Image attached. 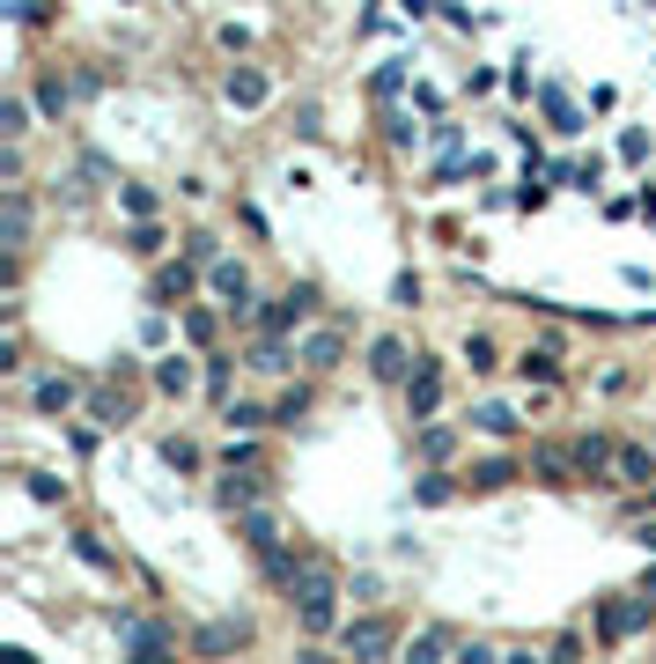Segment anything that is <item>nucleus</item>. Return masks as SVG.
<instances>
[{"label":"nucleus","mask_w":656,"mask_h":664,"mask_svg":"<svg viewBox=\"0 0 656 664\" xmlns=\"http://www.w3.org/2000/svg\"><path fill=\"white\" fill-rule=\"evenodd\" d=\"M288 606H295V628L303 635H340V576L325 562H303V576L288 584Z\"/></svg>","instance_id":"f257e3e1"},{"label":"nucleus","mask_w":656,"mask_h":664,"mask_svg":"<svg viewBox=\"0 0 656 664\" xmlns=\"http://www.w3.org/2000/svg\"><path fill=\"white\" fill-rule=\"evenodd\" d=\"M340 650H347V657H391V650H398V620H391V613L347 620V628H340Z\"/></svg>","instance_id":"f03ea898"},{"label":"nucleus","mask_w":656,"mask_h":664,"mask_svg":"<svg viewBox=\"0 0 656 664\" xmlns=\"http://www.w3.org/2000/svg\"><path fill=\"white\" fill-rule=\"evenodd\" d=\"M634 628H649V590H642V598H605V606H598V642H627Z\"/></svg>","instance_id":"7ed1b4c3"},{"label":"nucleus","mask_w":656,"mask_h":664,"mask_svg":"<svg viewBox=\"0 0 656 664\" xmlns=\"http://www.w3.org/2000/svg\"><path fill=\"white\" fill-rule=\"evenodd\" d=\"M207 289L221 295L229 318H251V266H243V259H215V266H207Z\"/></svg>","instance_id":"20e7f679"},{"label":"nucleus","mask_w":656,"mask_h":664,"mask_svg":"<svg viewBox=\"0 0 656 664\" xmlns=\"http://www.w3.org/2000/svg\"><path fill=\"white\" fill-rule=\"evenodd\" d=\"M414 362H420V355L398 340V333H376V340H369V377H384V384H406Z\"/></svg>","instance_id":"39448f33"},{"label":"nucleus","mask_w":656,"mask_h":664,"mask_svg":"<svg viewBox=\"0 0 656 664\" xmlns=\"http://www.w3.org/2000/svg\"><path fill=\"white\" fill-rule=\"evenodd\" d=\"M436 406H442V362H436V355H420V362H414V377H406V414H414V421H428Z\"/></svg>","instance_id":"423d86ee"},{"label":"nucleus","mask_w":656,"mask_h":664,"mask_svg":"<svg viewBox=\"0 0 656 664\" xmlns=\"http://www.w3.org/2000/svg\"><path fill=\"white\" fill-rule=\"evenodd\" d=\"M310 311H317V289H310V281H295L281 303H266V311H259V325H266V333H295Z\"/></svg>","instance_id":"0eeeda50"},{"label":"nucleus","mask_w":656,"mask_h":664,"mask_svg":"<svg viewBox=\"0 0 656 664\" xmlns=\"http://www.w3.org/2000/svg\"><path fill=\"white\" fill-rule=\"evenodd\" d=\"M243 642H251V620L221 613V620H207V628L193 635V650H199V657H229V650H243Z\"/></svg>","instance_id":"6e6552de"},{"label":"nucleus","mask_w":656,"mask_h":664,"mask_svg":"<svg viewBox=\"0 0 656 664\" xmlns=\"http://www.w3.org/2000/svg\"><path fill=\"white\" fill-rule=\"evenodd\" d=\"M111 628H119V642H125V650H133V657H171V628H163V620H111Z\"/></svg>","instance_id":"1a4fd4ad"},{"label":"nucleus","mask_w":656,"mask_h":664,"mask_svg":"<svg viewBox=\"0 0 656 664\" xmlns=\"http://www.w3.org/2000/svg\"><path fill=\"white\" fill-rule=\"evenodd\" d=\"M221 97L237 104V111H259V104L273 97V81H266V67H229V74H221Z\"/></svg>","instance_id":"9d476101"},{"label":"nucleus","mask_w":656,"mask_h":664,"mask_svg":"<svg viewBox=\"0 0 656 664\" xmlns=\"http://www.w3.org/2000/svg\"><path fill=\"white\" fill-rule=\"evenodd\" d=\"M568 450H576V472H583V480H612V466H620L612 436H598V428H590V436H576Z\"/></svg>","instance_id":"9b49d317"},{"label":"nucleus","mask_w":656,"mask_h":664,"mask_svg":"<svg viewBox=\"0 0 656 664\" xmlns=\"http://www.w3.org/2000/svg\"><path fill=\"white\" fill-rule=\"evenodd\" d=\"M532 472L546 480V488H576V480H583V472H576V450H560V443H538Z\"/></svg>","instance_id":"f8f14e48"},{"label":"nucleus","mask_w":656,"mask_h":664,"mask_svg":"<svg viewBox=\"0 0 656 664\" xmlns=\"http://www.w3.org/2000/svg\"><path fill=\"white\" fill-rule=\"evenodd\" d=\"M259 494H266V472H259V466H243V472L229 466V480L215 488V502H221V510H251Z\"/></svg>","instance_id":"ddd939ff"},{"label":"nucleus","mask_w":656,"mask_h":664,"mask_svg":"<svg viewBox=\"0 0 656 664\" xmlns=\"http://www.w3.org/2000/svg\"><path fill=\"white\" fill-rule=\"evenodd\" d=\"M199 377H207V369H199L193 355H163V362H155V392H163V399H185Z\"/></svg>","instance_id":"4468645a"},{"label":"nucleus","mask_w":656,"mask_h":664,"mask_svg":"<svg viewBox=\"0 0 656 664\" xmlns=\"http://www.w3.org/2000/svg\"><path fill=\"white\" fill-rule=\"evenodd\" d=\"M612 480H620V488H649V480H656V450H649V443H620Z\"/></svg>","instance_id":"2eb2a0df"},{"label":"nucleus","mask_w":656,"mask_h":664,"mask_svg":"<svg viewBox=\"0 0 656 664\" xmlns=\"http://www.w3.org/2000/svg\"><path fill=\"white\" fill-rule=\"evenodd\" d=\"M295 355H303L310 369H340V355H347V333H340V325H317V333H310L303 347H295Z\"/></svg>","instance_id":"dca6fc26"},{"label":"nucleus","mask_w":656,"mask_h":664,"mask_svg":"<svg viewBox=\"0 0 656 664\" xmlns=\"http://www.w3.org/2000/svg\"><path fill=\"white\" fill-rule=\"evenodd\" d=\"M185 295H193V259L155 266V281H147V303H185Z\"/></svg>","instance_id":"f3484780"},{"label":"nucleus","mask_w":656,"mask_h":664,"mask_svg":"<svg viewBox=\"0 0 656 664\" xmlns=\"http://www.w3.org/2000/svg\"><path fill=\"white\" fill-rule=\"evenodd\" d=\"M516 369H524L532 384H560V340H538V347H524V355H516Z\"/></svg>","instance_id":"a211bd4d"},{"label":"nucleus","mask_w":656,"mask_h":664,"mask_svg":"<svg viewBox=\"0 0 656 664\" xmlns=\"http://www.w3.org/2000/svg\"><path fill=\"white\" fill-rule=\"evenodd\" d=\"M538 104H546V119H554V133H583V111L568 104V89H554V81H538Z\"/></svg>","instance_id":"6ab92c4d"},{"label":"nucleus","mask_w":656,"mask_h":664,"mask_svg":"<svg viewBox=\"0 0 656 664\" xmlns=\"http://www.w3.org/2000/svg\"><path fill=\"white\" fill-rule=\"evenodd\" d=\"M30 399H37V414H67L74 399H81V384H74V377H37V392Z\"/></svg>","instance_id":"aec40b11"},{"label":"nucleus","mask_w":656,"mask_h":664,"mask_svg":"<svg viewBox=\"0 0 656 664\" xmlns=\"http://www.w3.org/2000/svg\"><path fill=\"white\" fill-rule=\"evenodd\" d=\"M516 480V458H480V466L464 472V488L472 494H494V488H510Z\"/></svg>","instance_id":"412c9836"},{"label":"nucleus","mask_w":656,"mask_h":664,"mask_svg":"<svg viewBox=\"0 0 656 664\" xmlns=\"http://www.w3.org/2000/svg\"><path fill=\"white\" fill-rule=\"evenodd\" d=\"M67 104H74V81L52 67L45 81H37V111H45V119H67Z\"/></svg>","instance_id":"4be33fe9"},{"label":"nucleus","mask_w":656,"mask_h":664,"mask_svg":"<svg viewBox=\"0 0 656 664\" xmlns=\"http://www.w3.org/2000/svg\"><path fill=\"white\" fill-rule=\"evenodd\" d=\"M221 421H229V436H259V428H266V406H251V399H229V406H221Z\"/></svg>","instance_id":"5701e85b"},{"label":"nucleus","mask_w":656,"mask_h":664,"mask_svg":"<svg viewBox=\"0 0 656 664\" xmlns=\"http://www.w3.org/2000/svg\"><path fill=\"white\" fill-rule=\"evenodd\" d=\"M243 546H251V554H273V546H281V524H273L266 510H243Z\"/></svg>","instance_id":"b1692460"},{"label":"nucleus","mask_w":656,"mask_h":664,"mask_svg":"<svg viewBox=\"0 0 656 664\" xmlns=\"http://www.w3.org/2000/svg\"><path fill=\"white\" fill-rule=\"evenodd\" d=\"M414 450H420V458H428V466H442V458L458 450V428H442V421H428V428H420V436H414Z\"/></svg>","instance_id":"393cba45"},{"label":"nucleus","mask_w":656,"mask_h":664,"mask_svg":"<svg viewBox=\"0 0 656 664\" xmlns=\"http://www.w3.org/2000/svg\"><path fill=\"white\" fill-rule=\"evenodd\" d=\"M155 458H163L171 472H199V466H207V458H199V443H185V436H163V443H155Z\"/></svg>","instance_id":"a878e982"},{"label":"nucleus","mask_w":656,"mask_h":664,"mask_svg":"<svg viewBox=\"0 0 656 664\" xmlns=\"http://www.w3.org/2000/svg\"><path fill=\"white\" fill-rule=\"evenodd\" d=\"M472 428H480V436H516V414L502 399H486V406H472Z\"/></svg>","instance_id":"bb28decb"},{"label":"nucleus","mask_w":656,"mask_h":664,"mask_svg":"<svg viewBox=\"0 0 656 664\" xmlns=\"http://www.w3.org/2000/svg\"><path fill=\"white\" fill-rule=\"evenodd\" d=\"M125 251H133V259H155V251H163V229H155V215L125 229Z\"/></svg>","instance_id":"cd10ccee"},{"label":"nucleus","mask_w":656,"mask_h":664,"mask_svg":"<svg viewBox=\"0 0 656 664\" xmlns=\"http://www.w3.org/2000/svg\"><path fill=\"white\" fill-rule=\"evenodd\" d=\"M74 554H81V562H89V568H103V576L119 568V554H111V546H103L97 532H74Z\"/></svg>","instance_id":"c85d7f7f"},{"label":"nucleus","mask_w":656,"mask_h":664,"mask_svg":"<svg viewBox=\"0 0 656 664\" xmlns=\"http://www.w3.org/2000/svg\"><path fill=\"white\" fill-rule=\"evenodd\" d=\"M464 362H472V377H494V340H486V333H464Z\"/></svg>","instance_id":"c756f323"},{"label":"nucleus","mask_w":656,"mask_h":664,"mask_svg":"<svg viewBox=\"0 0 656 664\" xmlns=\"http://www.w3.org/2000/svg\"><path fill=\"white\" fill-rule=\"evenodd\" d=\"M369 89H376V104H391V97H398V89H406V59H384Z\"/></svg>","instance_id":"7c9ffc66"},{"label":"nucleus","mask_w":656,"mask_h":664,"mask_svg":"<svg viewBox=\"0 0 656 664\" xmlns=\"http://www.w3.org/2000/svg\"><path fill=\"white\" fill-rule=\"evenodd\" d=\"M450 650H458V635H450V628H428V635L414 642V657H420V664H436V657H450Z\"/></svg>","instance_id":"2f4dec72"},{"label":"nucleus","mask_w":656,"mask_h":664,"mask_svg":"<svg viewBox=\"0 0 656 664\" xmlns=\"http://www.w3.org/2000/svg\"><path fill=\"white\" fill-rule=\"evenodd\" d=\"M0 133H8V141H23V133H30V104H23V97L0 104Z\"/></svg>","instance_id":"473e14b6"},{"label":"nucleus","mask_w":656,"mask_h":664,"mask_svg":"<svg viewBox=\"0 0 656 664\" xmlns=\"http://www.w3.org/2000/svg\"><path fill=\"white\" fill-rule=\"evenodd\" d=\"M89 414H97V421H103V428H119V421H125V414H133V406H125V399H119V392H97V399H89Z\"/></svg>","instance_id":"72a5a7b5"},{"label":"nucleus","mask_w":656,"mask_h":664,"mask_svg":"<svg viewBox=\"0 0 656 664\" xmlns=\"http://www.w3.org/2000/svg\"><path fill=\"white\" fill-rule=\"evenodd\" d=\"M30 480V502H67V480H52V472H23Z\"/></svg>","instance_id":"f704fd0d"},{"label":"nucleus","mask_w":656,"mask_h":664,"mask_svg":"<svg viewBox=\"0 0 656 664\" xmlns=\"http://www.w3.org/2000/svg\"><path fill=\"white\" fill-rule=\"evenodd\" d=\"M185 259H193V266H215V259H221V244L207 237V229H193V237H185Z\"/></svg>","instance_id":"c9c22d12"},{"label":"nucleus","mask_w":656,"mask_h":664,"mask_svg":"<svg viewBox=\"0 0 656 664\" xmlns=\"http://www.w3.org/2000/svg\"><path fill=\"white\" fill-rule=\"evenodd\" d=\"M119 207H125L133 221H147V215H155V193H147V185H125V193H119Z\"/></svg>","instance_id":"e433bc0d"},{"label":"nucleus","mask_w":656,"mask_h":664,"mask_svg":"<svg viewBox=\"0 0 656 664\" xmlns=\"http://www.w3.org/2000/svg\"><path fill=\"white\" fill-rule=\"evenodd\" d=\"M620 163H649V133H642V126L620 133Z\"/></svg>","instance_id":"4c0bfd02"},{"label":"nucleus","mask_w":656,"mask_h":664,"mask_svg":"<svg viewBox=\"0 0 656 664\" xmlns=\"http://www.w3.org/2000/svg\"><path fill=\"white\" fill-rule=\"evenodd\" d=\"M185 340H193V347L215 340V311H185Z\"/></svg>","instance_id":"58836bf2"},{"label":"nucleus","mask_w":656,"mask_h":664,"mask_svg":"<svg viewBox=\"0 0 656 664\" xmlns=\"http://www.w3.org/2000/svg\"><path fill=\"white\" fill-rule=\"evenodd\" d=\"M207 392L229 406V355H207Z\"/></svg>","instance_id":"ea45409f"},{"label":"nucleus","mask_w":656,"mask_h":664,"mask_svg":"<svg viewBox=\"0 0 656 664\" xmlns=\"http://www.w3.org/2000/svg\"><path fill=\"white\" fill-rule=\"evenodd\" d=\"M310 414V392H281L273 399V421H303Z\"/></svg>","instance_id":"a19ab883"},{"label":"nucleus","mask_w":656,"mask_h":664,"mask_svg":"<svg viewBox=\"0 0 656 664\" xmlns=\"http://www.w3.org/2000/svg\"><path fill=\"white\" fill-rule=\"evenodd\" d=\"M450 494H458V488H450L442 472H428V480H414V502H450Z\"/></svg>","instance_id":"79ce46f5"},{"label":"nucleus","mask_w":656,"mask_h":664,"mask_svg":"<svg viewBox=\"0 0 656 664\" xmlns=\"http://www.w3.org/2000/svg\"><path fill=\"white\" fill-rule=\"evenodd\" d=\"M384 133H391V148H414V133H420V126L406 119V111H391V119H384Z\"/></svg>","instance_id":"37998d69"},{"label":"nucleus","mask_w":656,"mask_h":664,"mask_svg":"<svg viewBox=\"0 0 656 664\" xmlns=\"http://www.w3.org/2000/svg\"><path fill=\"white\" fill-rule=\"evenodd\" d=\"M391 303H406V311H414V303H420V273H398V281H391Z\"/></svg>","instance_id":"c03bdc74"},{"label":"nucleus","mask_w":656,"mask_h":664,"mask_svg":"<svg viewBox=\"0 0 656 664\" xmlns=\"http://www.w3.org/2000/svg\"><path fill=\"white\" fill-rule=\"evenodd\" d=\"M8 15H15V23H45V15H52V0H15Z\"/></svg>","instance_id":"a18cd8bd"},{"label":"nucleus","mask_w":656,"mask_h":664,"mask_svg":"<svg viewBox=\"0 0 656 664\" xmlns=\"http://www.w3.org/2000/svg\"><path fill=\"white\" fill-rule=\"evenodd\" d=\"M634 540H642V546L656 554V516H649V524H634Z\"/></svg>","instance_id":"49530a36"},{"label":"nucleus","mask_w":656,"mask_h":664,"mask_svg":"<svg viewBox=\"0 0 656 664\" xmlns=\"http://www.w3.org/2000/svg\"><path fill=\"white\" fill-rule=\"evenodd\" d=\"M428 8H442V0H406V15H414V23L428 15Z\"/></svg>","instance_id":"de8ad7c7"},{"label":"nucleus","mask_w":656,"mask_h":664,"mask_svg":"<svg viewBox=\"0 0 656 664\" xmlns=\"http://www.w3.org/2000/svg\"><path fill=\"white\" fill-rule=\"evenodd\" d=\"M642 590H649V598H656V568H649V576H642Z\"/></svg>","instance_id":"09e8293b"}]
</instances>
